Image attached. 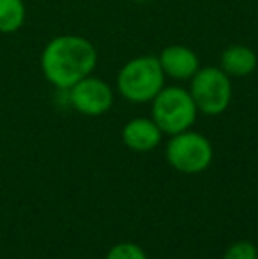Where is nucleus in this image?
<instances>
[{"mask_svg": "<svg viewBox=\"0 0 258 259\" xmlns=\"http://www.w3.org/2000/svg\"><path fill=\"white\" fill-rule=\"evenodd\" d=\"M97 65L94 45L80 35H59L41 53V71L57 90H69L80 79L92 74Z\"/></svg>", "mask_w": 258, "mask_h": 259, "instance_id": "nucleus-1", "label": "nucleus"}, {"mask_svg": "<svg viewBox=\"0 0 258 259\" xmlns=\"http://www.w3.org/2000/svg\"><path fill=\"white\" fill-rule=\"evenodd\" d=\"M163 87L165 72L154 55H143L129 60L117 76V89L121 96L134 104L152 103Z\"/></svg>", "mask_w": 258, "mask_h": 259, "instance_id": "nucleus-2", "label": "nucleus"}, {"mask_svg": "<svg viewBox=\"0 0 258 259\" xmlns=\"http://www.w3.org/2000/svg\"><path fill=\"white\" fill-rule=\"evenodd\" d=\"M196 108L190 90L182 87H163L161 92L152 99V120L158 123L163 134L184 133L195 123Z\"/></svg>", "mask_w": 258, "mask_h": 259, "instance_id": "nucleus-3", "label": "nucleus"}, {"mask_svg": "<svg viewBox=\"0 0 258 259\" xmlns=\"http://www.w3.org/2000/svg\"><path fill=\"white\" fill-rule=\"evenodd\" d=\"M214 150L203 134L188 129L173 134L166 145V160L173 169L186 175H196L210 166Z\"/></svg>", "mask_w": 258, "mask_h": 259, "instance_id": "nucleus-4", "label": "nucleus"}, {"mask_svg": "<svg viewBox=\"0 0 258 259\" xmlns=\"http://www.w3.org/2000/svg\"><path fill=\"white\" fill-rule=\"evenodd\" d=\"M190 94L203 115H221L232 103L230 76L219 67L198 69L191 78Z\"/></svg>", "mask_w": 258, "mask_h": 259, "instance_id": "nucleus-5", "label": "nucleus"}, {"mask_svg": "<svg viewBox=\"0 0 258 259\" xmlns=\"http://www.w3.org/2000/svg\"><path fill=\"white\" fill-rule=\"evenodd\" d=\"M67 101L78 113L87 116L104 115L114 104V90L106 81L94 76L80 79L67 90Z\"/></svg>", "mask_w": 258, "mask_h": 259, "instance_id": "nucleus-6", "label": "nucleus"}, {"mask_svg": "<svg viewBox=\"0 0 258 259\" xmlns=\"http://www.w3.org/2000/svg\"><path fill=\"white\" fill-rule=\"evenodd\" d=\"M158 60L161 64L165 76L173 79H180V81L191 79L200 69V60L196 57V53L188 48V46L180 45L166 46L158 57Z\"/></svg>", "mask_w": 258, "mask_h": 259, "instance_id": "nucleus-7", "label": "nucleus"}, {"mask_svg": "<svg viewBox=\"0 0 258 259\" xmlns=\"http://www.w3.org/2000/svg\"><path fill=\"white\" fill-rule=\"evenodd\" d=\"M163 133L152 118H133L122 129V141L133 152H151L159 147Z\"/></svg>", "mask_w": 258, "mask_h": 259, "instance_id": "nucleus-8", "label": "nucleus"}, {"mask_svg": "<svg viewBox=\"0 0 258 259\" xmlns=\"http://www.w3.org/2000/svg\"><path fill=\"white\" fill-rule=\"evenodd\" d=\"M258 57L251 48L242 45L228 46L221 55V69L230 78H244L255 72Z\"/></svg>", "mask_w": 258, "mask_h": 259, "instance_id": "nucleus-9", "label": "nucleus"}, {"mask_svg": "<svg viewBox=\"0 0 258 259\" xmlns=\"http://www.w3.org/2000/svg\"><path fill=\"white\" fill-rule=\"evenodd\" d=\"M27 20L23 0H0V34H14Z\"/></svg>", "mask_w": 258, "mask_h": 259, "instance_id": "nucleus-10", "label": "nucleus"}, {"mask_svg": "<svg viewBox=\"0 0 258 259\" xmlns=\"http://www.w3.org/2000/svg\"><path fill=\"white\" fill-rule=\"evenodd\" d=\"M104 259H147V254L140 245L133 242H122L114 245Z\"/></svg>", "mask_w": 258, "mask_h": 259, "instance_id": "nucleus-11", "label": "nucleus"}, {"mask_svg": "<svg viewBox=\"0 0 258 259\" xmlns=\"http://www.w3.org/2000/svg\"><path fill=\"white\" fill-rule=\"evenodd\" d=\"M223 259H258V249L251 242H235L227 249Z\"/></svg>", "mask_w": 258, "mask_h": 259, "instance_id": "nucleus-12", "label": "nucleus"}, {"mask_svg": "<svg viewBox=\"0 0 258 259\" xmlns=\"http://www.w3.org/2000/svg\"><path fill=\"white\" fill-rule=\"evenodd\" d=\"M133 2H147V0H133Z\"/></svg>", "mask_w": 258, "mask_h": 259, "instance_id": "nucleus-13", "label": "nucleus"}]
</instances>
